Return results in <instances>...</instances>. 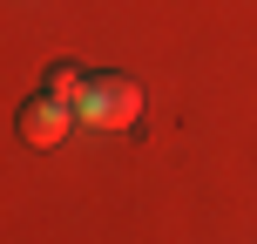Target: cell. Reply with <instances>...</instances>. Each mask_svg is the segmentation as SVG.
<instances>
[{
    "label": "cell",
    "instance_id": "3957f363",
    "mask_svg": "<svg viewBox=\"0 0 257 244\" xmlns=\"http://www.w3.org/2000/svg\"><path fill=\"white\" fill-rule=\"evenodd\" d=\"M81 82H88V75H81L75 61H54V75H48V95H61V102H81Z\"/></svg>",
    "mask_w": 257,
    "mask_h": 244
},
{
    "label": "cell",
    "instance_id": "7a4b0ae2",
    "mask_svg": "<svg viewBox=\"0 0 257 244\" xmlns=\"http://www.w3.org/2000/svg\"><path fill=\"white\" fill-rule=\"evenodd\" d=\"M75 122H81V116H75V102H61V95H34V102L21 109V142L54 149V142H61Z\"/></svg>",
    "mask_w": 257,
    "mask_h": 244
},
{
    "label": "cell",
    "instance_id": "6da1fadb",
    "mask_svg": "<svg viewBox=\"0 0 257 244\" xmlns=\"http://www.w3.org/2000/svg\"><path fill=\"white\" fill-rule=\"evenodd\" d=\"M75 116L95 122V129H128V122L142 116V82H128V75H88Z\"/></svg>",
    "mask_w": 257,
    "mask_h": 244
}]
</instances>
